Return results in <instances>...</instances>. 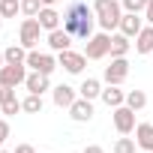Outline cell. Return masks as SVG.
I'll return each mask as SVG.
<instances>
[{"label":"cell","instance_id":"obj_20","mask_svg":"<svg viewBox=\"0 0 153 153\" xmlns=\"http://www.w3.org/2000/svg\"><path fill=\"white\" fill-rule=\"evenodd\" d=\"M78 96H84V99H99L102 96V81L99 78H84L81 81V87H78Z\"/></svg>","mask_w":153,"mask_h":153},{"label":"cell","instance_id":"obj_11","mask_svg":"<svg viewBox=\"0 0 153 153\" xmlns=\"http://www.w3.org/2000/svg\"><path fill=\"white\" fill-rule=\"evenodd\" d=\"M18 111H21V99L15 96V87H0V114L12 117Z\"/></svg>","mask_w":153,"mask_h":153},{"label":"cell","instance_id":"obj_36","mask_svg":"<svg viewBox=\"0 0 153 153\" xmlns=\"http://www.w3.org/2000/svg\"><path fill=\"white\" fill-rule=\"evenodd\" d=\"M0 153H9V150H3V147H0Z\"/></svg>","mask_w":153,"mask_h":153},{"label":"cell","instance_id":"obj_7","mask_svg":"<svg viewBox=\"0 0 153 153\" xmlns=\"http://www.w3.org/2000/svg\"><path fill=\"white\" fill-rule=\"evenodd\" d=\"M111 120H114V129L120 132V135H132L135 132V111L129 108V105H117V108H111Z\"/></svg>","mask_w":153,"mask_h":153},{"label":"cell","instance_id":"obj_12","mask_svg":"<svg viewBox=\"0 0 153 153\" xmlns=\"http://www.w3.org/2000/svg\"><path fill=\"white\" fill-rule=\"evenodd\" d=\"M51 99H54L57 108H66V111H69V105L78 99V90L69 87V84H57V87H51Z\"/></svg>","mask_w":153,"mask_h":153},{"label":"cell","instance_id":"obj_1","mask_svg":"<svg viewBox=\"0 0 153 153\" xmlns=\"http://www.w3.org/2000/svg\"><path fill=\"white\" fill-rule=\"evenodd\" d=\"M63 30H69L75 39L87 42L93 33H96V12L93 6H87L84 0H72L63 12Z\"/></svg>","mask_w":153,"mask_h":153},{"label":"cell","instance_id":"obj_5","mask_svg":"<svg viewBox=\"0 0 153 153\" xmlns=\"http://www.w3.org/2000/svg\"><path fill=\"white\" fill-rule=\"evenodd\" d=\"M60 63H57V57L54 54H48V51H27V69H33V72H42V75H51L54 69H57Z\"/></svg>","mask_w":153,"mask_h":153},{"label":"cell","instance_id":"obj_27","mask_svg":"<svg viewBox=\"0 0 153 153\" xmlns=\"http://www.w3.org/2000/svg\"><path fill=\"white\" fill-rule=\"evenodd\" d=\"M42 9V0H21V15L24 18H36Z\"/></svg>","mask_w":153,"mask_h":153},{"label":"cell","instance_id":"obj_35","mask_svg":"<svg viewBox=\"0 0 153 153\" xmlns=\"http://www.w3.org/2000/svg\"><path fill=\"white\" fill-rule=\"evenodd\" d=\"M0 27H3V15H0Z\"/></svg>","mask_w":153,"mask_h":153},{"label":"cell","instance_id":"obj_21","mask_svg":"<svg viewBox=\"0 0 153 153\" xmlns=\"http://www.w3.org/2000/svg\"><path fill=\"white\" fill-rule=\"evenodd\" d=\"M129 51H132L129 36H123V33H111V57H126Z\"/></svg>","mask_w":153,"mask_h":153},{"label":"cell","instance_id":"obj_15","mask_svg":"<svg viewBox=\"0 0 153 153\" xmlns=\"http://www.w3.org/2000/svg\"><path fill=\"white\" fill-rule=\"evenodd\" d=\"M48 78H51V75H42V72H33V69H30L27 78H24L27 93H39V96H42L45 90H51V81H48Z\"/></svg>","mask_w":153,"mask_h":153},{"label":"cell","instance_id":"obj_14","mask_svg":"<svg viewBox=\"0 0 153 153\" xmlns=\"http://www.w3.org/2000/svg\"><path fill=\"white\" fill-rule=\"evenodd\" d=\"M36 18H39V24H42V30H45V33H51V30L63 27V15H60L54 6H42Z\"/></svg>","mask_w":153,"mask_h":153},{"label":"cell","instance_id":"obj_28","mask_svg":"<svg viewBox=\"0 0 153 153\" xmlns=\"http://www.w3.org/2000/svg\"><path fill=\"white\" fill-rule=\"evenodd\" d=\"M147 3H150V0H120V6H123L126 12H138V15L147 9Z\"/></svg>","mask_w":153,"mask_h":153},{"label":"cell","instance_id":"obj_3","mask_svg":"<svg viewBox=\"0 0 153 153\" xmlns=\"http://www.w3.org/2000/svg\"><path fill=\"white\" fill-rule=\"evenodd\" d=\"M84 54H87V60H102V57H108V54H111V33H105V30L93 33V36L87 39V45H84Z\"/></svg>","mask_w":153,"mask_h":153},{"label":"cell","instance_id":"obj_25","mask_svg":"<svg viewBox=\"0 0 153 153\" xmlns=\"http://www.w3.org/2000/svg\"><path fill=\"white\" fill-rule=\"evenodd\" d=\"M21 12V0H0V15L3 18H15Z\"/></svg>","mask_w":153,"mask_h":153},{"label":"cell","instance_id":"obj_9","mask_svg":"<svg viewBox=\"0 0 153 153\" xmlns=\"http://www.w3.org/2000/svg\"><path fill=\"white\" fill-rule=\"evenodd\" d=\"M129 78V60L126 57H111V66H105L102 81L105 84H123Z\"/></svg>","mask_w":153,"mask_h":153},{"label":"cell","instance_id":"obj_13","mask_svg":"<svg viewBox=\"0 0 153 153\" xmlns=\"http://www.w3.org/2000/svg\"><path fill=\"white\" fill-rule=\"evenodd\" d=\"M141 27H144V18L138 15V12H123V18H120V33L123 36H129V39H135L138 33H141Z\"/></svg>","mask_w":153,"mask_h":153},{"label":"cell","instance_id":"obj_29","mask_svg":"<svg viewBox=\"0 0 153 153\" xmlns=\"http://www.w3.org/2000/svg\"><path fill=\"white\" fill-rule=\"evenodd\" d=\"M6 138H9V123H6L3 117H0V147L6 144Z\"/></svg>","mask_w":153,"mask_h":153},{"label":"cell","instance_id":"obj_26","mask_svg":"<svg viewBox=\"0 0 153 153\" xmlns=\"http://www.w3.org/2000/svg\"><path fill=\"white\" fill-rule=\"evenodd\" d=\"M114 153H138V144H135V138H117L114 141Z\"/></svg>","mask_w":153,"mask_h":153},{"label":"cell","instance_id":"obj_19","mask_svg":"<svg viewBox=\"0 0 153 153\" xmlns=\"http://www.w3.org/2000/svg\"><path fill=\"white\" fill-rule=\"evenodd\" d=\"M135 51L138 54H153V24L141 27V33L135 36Z\"/></svg>","mask_w":153,"mask_h":153},{"label":"cell","instance_id":"obj_30","mask_svg":"<svg viewBox=\"0 0 153 153\" xmlns=\"http://www.w3.org/2000/svg\"><path fill=\"white\" fill-rule=\"evenodd\" d=\"M144 21L153 24V3H147V9H144Z\"/></svg>","mask_w":153,"mask_h":153},{"label":"cell","instance_id":"obj_22","mask_svg":"<svg viewBox=\"0 0 153 153\" xmlns=\"http://www.w3.org/2000/svg\"><path fill=\"white\" fill-rule=\"evenodd\" d=\"M3 57H6V63H27V48L21 42L9 45V48H3Z\"/></svg>","mask_w":153,"mask_h":153},{"label":"cell","instance_id":"obj_18","mask_svg":"<svg viewBox=\"0 0 153 153\" xmlns=\"http://www.w3.org/2000/svg\"><path fill=\"white\" fill-rule=\"evenodd\" d=\"M135 144H138V150L153 153V123H138L135 126Z\"/></svg>","mask_w":153,"mask_h":153},{"label":"cell","instance_id":"obj_6","mask_svg":"<svg viewBox=\"0 0 153 153\" xmlns=\"http://www.w3.org/2000/svg\"><path fill=\"white\" fill-rule=\"evenodd\" d=\"M27 78V63H3L0 66V87H18Z\"/></svg>","mask_w":153,"mask_h":153},{"label":"cell","instance_id":"obj_24","mask_svg":"<svg viewBox=\"0 0 153 153\" xmlns=\"http://www.w3.org/2000/svg\"><path fill=\"white\" fill-rule=\"evenodd\" d=\"M126 105H129L132 111H141V108L147 105V93H144V90H126Z\"/></svg>","mask_w":153,"mask_h":153},{"label":"cell","instance_id":"obj_8","mask_svg":"<svg viewBox=\"0 0 153 153\" xmlns=\"http://www.w3.org/2000/svg\"><path fill=\"white\" fill-rule=\"evenodd\" d=\"M57 63H60V69H66L69 75H81V72H84V66H87V54L66 48V51H60V54H57Z\"/></svg>","mask_w":153,"mask_h":153},{"label":"cell","instance_id":"obj_33","mask_svg":"<svg viewBox=\"0 0 153 153\" xmlns=\"http://www.w3.org/2000/svg\"><path fill=\"white\" fill-rule=\"evenodd\" d=\"M54 3H60V0H42V6H54Z\"/></svg>","mask_w":153,"mask_h":153},{"label":"cell","instance_id":"obj_31","mask_svg":"<svg viewBox=\"0 0 153 153\" xmlns=\"http://www.w3.org/2000/svg\"><path fill=\"white\" fill-rule=\"evenodd\" d=\"M15 153H36V150H33L30 144H18V147H15Z\"/></svg>","mask_w":153,"mask_h":153},{"label":"cell","instance_id":"obj_17","mask_svg":"<svg viewBox=\"0 0 153 153\" xmlns=\"http://www.w3.org/2000/svg\"><path fill=\"white\" fill-rule=\"evenodd\" d=\"M108 108H117V105H126V90H120V84H108L102 87V96H99Z\"/></svg>","mask_w":153,"mask_h":153},{"label":"cell","instance_id":"obj_23","mask_svg":"<svg viewBox=\"0 0 153 153\" xmlns=\"http://www.w3.org/2000/svg\"><path fill=\"white\" fill-rule=\"evenodd\" d=\"M42 96L39 93H27V99H21V111H27V114H42Z\"/></svg>","mask_w":153,"mask_h":153},{"label":"cell","instance_id":"obj_10","mask_svg":"<svg viewBox=\"0 0 153 153\" xmlns=\"http://www.w3.org/2000/svg\"><path fill=\"white\" fill-rule=\"evenodd\" d=\"M69 117H72L75 123H90V120H93V102L84 99V96H78V99L69 105Z\"/></svg>","mask_w":153,"mask_h":153},{"label":"cell","instance_id":"obj_34","mask_svg":"<svg viewBox=\"0 0 153 153\" xmlns=\"http://www.w3.org/2000/svg\"><path fill=\"white\" fill-rule=\"evenodd\" d=\"M3 63H6V57H3V51H0V66H3Z\"/></svg>","mask_w":153,"mask_h":153},{"label":"cell","instance_id":"obj_16","mask_svg":"<svg viewBox=\"0 0 153 153\" xmlns=\"http://www.w3.org/2000/svg\"><path fill=\"white\" fill-rule=\"evenodd\" d=\"M72 39H75V36H72L69 30H63V27H57V30H51V33H48V48L60 54V51H66V48H72Z\"/></svg>","mask_w":153,"mask_h":153},{"label":"cell","instance_id":"obj_2","mask_svg":"<svg viewBox=\"0 0 153 153\" xmlns=\"http://www.w3.org/2000/svg\"><path fill=\"white\" fill-rule=\"evenodd\" d=\"M93 12H96V24L99 30L111 33L120 27V18H123V6L117 0H93Z\"/></svg>","mask_w":153,"mask_h":153},{"label":"cell","instance_id":"obj_32","mask_svg":"<svg viewBox=\"0 0 153 153\" xmlns=\"http://www.w3.org/2000/svg\"><path fill=\"white\" fill-rule=\"evenodd\" d=\"M84 153H105V150H102L99 144H87V147H84Z\"/></svg>","mask_w":153,"mask_h":153},{"label":"cell","instance_id":"obj_4","mask_svg":"<svg viewBox=\"0 0 153 153\" xmlns=\"http://www.w3.org/2000/svg\"><path fill=\"white\" fill-rule=\"evenodd\" d=\"M39 39H42V24H39V18H24L21 27H18V42H21L27 51H33V48L39 45Z\"/></svg>","mask_w":153,"mask_h":153},{"label":"cell","instance_id":"obj_37","mask_svg":"<svg viewBox=\"0 0 153 153\" xmlns=\"http://www.w3.org/2000/svg\"><path fill=\"white\" fill-rule=\"evenodd\" d=\"M138 153H150V150H138Z\"/></svg>","mask_w":153,"mask_h":153}]
</instances>
